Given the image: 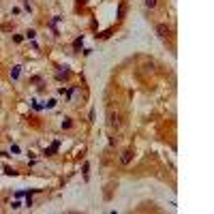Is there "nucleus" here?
Segmentation results:
<instances>
[{"label":"nucleus","instance_id":"obj_10","mask_svg":"<svg viewBox=\"0 0 214 214\" xmlns=\"http://www.w3.org/2000/svg\"><path fill=\"white\" fill-rule=\"evenodd\" d=\"M77 2H82V4H86V2H88V0H77Z\"/></svg>","mask_w":214,"mask_h":214},{"label":"nucleus","instance_id":"obj_7","mask_svg":"<svg viewBox=\"0 0 214 214\" xmlns=\"http://www.w3.org/2000/svg\"><path fill=\"white\" fill-rule=\"evenodd\" d=\"M34 37H37V32H34V30H28V32H26V39H30V41H32Z\"/></svg>","mask_w":214,"mask_h":214},{"label":"nucleus","instance_id":"obj_3","mask_svg":"<svg viewBox=\"0 0 214 214\" xmlns=\"http://www.w3.org/2000/svg\"><path fill=\"white\" fill-rule=\"evenodd\" d=\"M67 77H69V71H58V73H56L58 82H62V79H67Z\"/></svg>","mask_w":214,"mask_h":214},{"label":"nucleus","instance_id":"obj_5","mask_svg":"<svg viewBox=\"0 0 214 214\" xmlns=\"http://www.w3.org/2000/svg\"><path fill=\"white\" fill-rule=\"evenodd\" d=\"M20 69H22V67H13V69H11V77H13V79L20 77Z\"/></svg>","mask_w":214,"mask_h":214},{"label":"nucleus","instance_id":"obj_8","mask_svg":"<svg viewBox=\"0 0 214 214\" xmlns=\"http://www.w3.org/2000/svg\"><path fill=\"white\" fill-rule=\"evenodd\" d=\"M62 129H71V120H69V118L62 120Z\"/></svg>","mask_w":214,"mask_h":214},{"label":"nucleus","instance_id":"obj_6","mask_svg":"<svg viewBox=\"0 0 214 214\" xmlns=\"http://www.w3.org/2000/svg\"><path fill=\"white\" fill-rule=\"evenodd\" d=\"M109 124H111V127H118V116L109 114Z\"/></svg>","mask_w":214,"mask_h":214},{"label":"nucleus","instance_id":"obj_9","mask_svg":"<svg viewBox=\"0 0 214 214\" xmlns=\"http://www.w3.org/2000/svg\"><path fill=\"white\" fill-rule=\"evenodd\" d=\"M146 7H150V9H154V7H156V0H146Z\"/></svg>","mask_w":214,"mask_h":214},{"label":"nucleus","instance_id":"obj_1","mask_svg":"<svg viewBox=\"0 0 214 214\" xmlns=\"http://www.w3.org/2000/svg\"><path fill=\"white\" fill-rule=\"evenodd\" d=\"M156 32H158L160 39H167V37H169V26H167V24H158V26H156Z\"/></svg>","mask_w":214,"mask_h":214},{"label":"nucleus","instance_id":"obj_4","mask_svg":"<svg viewBox=\"0 0 214 214\" xmlns=\"http://www.w3.org/2000/svg\"><path fill=\"white\" fill-rule=\"evenodd\" d=\"M82 45H84V37H77V39H75V43H73V47H75V49H79Z\"/></svg>","mask_w":214,"mask_h":214},{"label":"nucleus","instance_id":"obj_2","mask_svg":"<svg viewBox=\"0 0 214 214\" xmlns=\"http://www.w3.org/2000/svg\"><path fill=\"white\" fill-rule=\"evenodd\" d=\"M131 158H133V150H127V152L120 156V163H122V165H129V163H131Z\"/></svg>","mask_w":214,"mask_h":214}]
</instances>
